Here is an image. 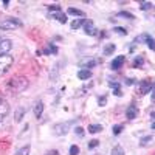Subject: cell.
<instances>
[{"instance_id":"17","label":"cell","mask_w":155,"mask_h":155,"mask_svg":"<svg viewBox=\"0 0 155 155\" xmlns=\"http://www.w3.org/2000/svg\"><path fill=\"white\" fill-rule=\"evenodd\" d=\"M84 23H85V19H84V17H82V19H76V20H73V22H71V30L81 28Z\"/></svg>"},{"instance_id":"33","label":"cell","mask_w":155,"mask_h":155,"mask_svg":"<svg viewBox=\"0 0 155 155\" xmlns=\"http://www.w3.org/2000/svg\"><path fill=\"white\" fill-rule=\"evenodd\" d=\"M115 31L118 33V34H121V36H126V34H127V31H126L123 27H116V28H115Z\"/></svg>"},{"instance_id":"36","label":"cell","mask_w":155,"mask_h":155,"mask_svg":"<svg viewBox=\"0 0 155 155\" xmlns=\"http://www.w3.org/2000/svg\"><path fill=\"white\" fill-rule=\"evenodd\" d=\"M126 84H127V85H132V84H134V79H126Z\"/></svg>"},{"instance_id":"26","label":"cell","mask_w":155,"mask_h":155,"mask_svg":"<svg viewBox=\"0 0 155 155\" xmlns=\"http://www.w3.org/2000/svg\"><path fill=\"white\" fill-rule=\"evenodd\" d=\"M152 8V3L150 2H140V9H143V11H147Z\"/></svg>"},{"instance_id":"27","label":"cell","mask_w":155,"mask_h":155,"mask_svg":"<svg viewBox=\"0 0 155 155\" xmlns=\"http://www.w3.org/2000/svg\"><path fill=\"white\" fill-rule=\"evenodd\" d=\"M149 141H152V135H149V137H144V138H141L140 140V146H146Z\"/></svg>"},{"instance_id":"6","label":"cell","mask_w":155,"mask_h":155,"mask_svg":"<svg viewBox=\"0 0 155 155\" xmlns=\"http://www.w3.org/2000/svg\"><path fill=\"white\" fill-rule=\"evenodd\" d=\"M152 87H153V82L150 79H143L140 82V95H147L152 92Z\"/></svg>"},{"instance_id":"1","label":"cell","mask_w":155,"mask_h":155,"mask_svg":"<svg viewBox=\"0 0 155 155\" xmlns=\"http://www.w3.org/2000/svg\"><path fill=\"white\" fill-rule=\"evenodd\" d=\"M8 87L12 92H23V90L28 87V81H27V78H23V76H14L8 82Z\"/></svg>"},{"instance_id":"29","label":"cell","mask_w":155,"mask_h":155,"mask_svg":"<svg viewBox=\"0 0 155 155\" xmlns=\"http://www.w3.org/2000/svg\"><path fill=\"white\" fill-rule=\"evenodd\" d=\"M48 11H51V12H59V11H61V6H59V5H48Z\"/></svg>"},{"instance_id":"34","label":"cell","mask_w":155,"mask_h":155,"mask_svg":"<svg viewBox=\"0 0 155 155\" xmlns=\"http://www.w3.org/2000/svg\"><path fill=\"white\" fill-rule=\"evenodd\" d=\"M95 64H96L95 61H90V62H87V64H85V68H87V70H90L92 67H95Z\"/></svg>"},{"instance_id":"16","label":"cell","mask_w":155,"mask_h":155,"mask_svg":"<svg viewBox=\"0 0 155 155\" xmlns=\"http://www.w3.org/2000/svg\"><path fill=\"white\" fill-rule=\"evenodd\" d=\"M143 39L146 41L147 47H149L150 50H153V51H155V39H152V37H150L149 34H144V36H143Z\"/></svg>"},{"instance_id":"37","label":"cell","mask_w":155,"mask_h":155,"mask_svg":"<svg viewBox=\"0 0 155 155\" xmlns=\"http://www.w3.org/2000/svg\"><path fill=\"white\" fill-rule=\"evenodd\" d=\"M152 101L155 102V92H152Z\"/></svg>"},{"instance_id":"10","label":"cell","mask_w":155,"mask_h":155,"mask_svg":"<svg viewBox=\"0 0 155 155\" xmlns=\"http://www.w3.org/2000/svg\"><path fill=\"white\" fill-rule=\"evenodd\" d=\"M137 115H138V109H137V106H129L127 107V110H126V116L129 120H135L137 118Z\"/></svg>"},{"instance_id":"31","label":"cell","mask_w":155,"mask_h":155,"mask_svg":"<svg viewBox=\"0 0 155 155\" xmlns=\"http://www.w3.org/2000/svg\"><path fill=\"white\" fill-rule=\"evenodd\" d=\"M78 153H79V147H78L76 144H73L70 147V155H78Z\"/></svg>"},{"instance_id":"9","label":"cell","mask_w":155,"mask_h":155,"mask_svg":"<svg viewBox=\"0 0 155 155\" xmlns=\"http://www.w3.org/2000/svg\"><path fill=\"white\" fill-rule=\"evenodd\" d=\"M124 62H126V58H124V56H116V58L112 61L110 67H112V70H120V68L124 65Z\"/></svg>"},{"instance_id":"35","label":"cell","mask_w":155,"mask_h":155,"mask_svg":"<svg viewBox=\"0 0 155 155\" xmlns=\"http://www.w3.org/2000/svg\"><path fill=\"white\" fill-rule=\"evenodd\" d=\"M45 155H59V150H56V149H53V150H48Z\"/></svg>"},{"instance_id":"5","label":"cell","mask_w":155,"mask_h":155,"mask_svg":"<svg viewBox=\"0 0 155 155\" xmlns=\"http://www.w3.org/2000/svg\"><path fill=\"white\" fill-rule=\"evenodd\" d=\"M9 104H8V101H5L3 98H0V124H2L5 121V118L8 116L9 113Z\"/></svg>"},{"instance_id":"22","label":"cell","mask_w":155,"mask_h":155,"mask_svg":"<svg viewBox=\"0 0 155 155\" xmlns=\"http://www.w3.org/2000/svg\"><path fill=\"white\" fill-rule=\"evenodd\" d=\"M112 155H124V149H123L120 144H116V146L112 149Z\"/></svg>"},{"instance_id":"21","label":"cell","mask_w":155,"mask_h":155,"mask_svg":"<svg viewBox=\"0 0 155 155\" xmlns=\"http://www.w3.org/2000/svg\"><path fill=\"white\" fill-rule=\"evenodd\" d=\"M116 17H126V19H135V16L132 14V12H127V11H120L118 14H116Z\"/></svg>"},{"instance_id":"24","label":"cell","mask_w":155,"mask_h":155,"mask_svg":"<svg viewBox=\"0 0 155 155\" xmlns=\"http://www.w3.org/2000/svg\"><path fill=\"white\" fill-rule=\"evenodd\" d=\"M123 129H124V126H123V124H116V126H113V127H112V132H113V135H120Z\"/></svg>"},{"instance_id":"30","label":"cell","mask_w":155,"mask_h":155,"mask_svg":"<svg viewBox=\"0 0 155 155\" xmlns=\"http://www.w3.org/2000/svg\"><path fill=\"white\" fill-rule=\"evenodd\" d=\"M98 104L102 107V106H106L107 104V96H99L98 98Z\"/></svg>"},{"instance_id":"13","label":"cell","mask_w":155,"mask_h":155,"mask_svg":"<svg viewBox=\"0 0 155 155\" xmlns=\"http://www.w3.org/2000/svg\"><path fill=\"white\" fill-rule=\"evenodd\" d=\"M23 116H25V107H19L14 113V121L16 123H20L23 120Z\"/></svg>"},{"instance_id":"14","label":"cell","mask_w":155,"mask_h":155,"mask_svg":"<svg viewBox=\"0 0 155 155\" xmlns=\"http://www.w3.org/2000/svg\"><path fill=\"white\" fill-rule=\"evenodd\" d=\"M67 12H68L70 16H76V17L79 16L81 19H82V17H85L84 11H81V9H76V8H68V9H67Z\"/></svg>"},{"instance_id":"20","label":"cell","mask_w":155,"mask_h":155,"mask_svg":"<svg viewBox=\"0 0 155 155\" xmlns=\"http://www.w3.org/2000/svg\"><path fill=\"white\" fill-rule=\"evenodd\" d=\"M30 152H31V146H30V144H27V146L20 147V149L16 152V155H30Z\"/></svg>"},{"instance_id":"4","label":"cell","mask_w":155,"mask_h":155,"mask_svg":"<svg viewBox=\"0 0 155 155\" xmlns=\"http://www.w3.org/2000/svg\"><path fill=\"white\" fill-rule=\"evenodd\" d=\"M74 121H67V123H58L53 126V134L58 135V137H64L67 135L68 130H70V126L73 124Z\"/></svg>"},{"instance_id":"2","label":"cell","mask_w":155,"mask_h":155,"mask_svg":"<svg viewBox=\"0 0 155 155\" xmlns=\"http://www.w3.org/2000/svg\"><path fill=\"white\" fill-rule=\"evenodd\" d=\"M22 20L16 19V17H8L5 20L0 22V30H5V31H11V30H16L22 27Z\"/></svg>"},{"instance_id":"18","label":"cell","mask_w":155,"mask_h":155,"mask_svg":"<svg viewBox=\"0 0 155 155\" xmlns=\"http://www.w3.org/2000/svg\"><path fill=\"white\" fill-rule=\"evenodd\" d=\"M53 19H58L61 23H65V22H67V16L64 14L62 11H59V12H53Z\"/></svg>"},{"instance_id":"23","label":"cell","mask_w":155,"mask_h":155,"mask_svg":"<svg viewBox=\"0 0 155 155\" xmlns=\"http://www.w3.org/2000/svg\"><path fill=\"white\" fill-rule=\"evenodd\" d=\"M113 51H115V44H109V45L104 48V54H106V56H110Z\"/></svg>"},{"instance_id":"32","label":"cell","mask_w":155,"mask_h":155,"mask_svg":"<svg viewBox=\"0 0 155 155\" xmlns=\"http://www.w3.org/2000/svg\"><path fill=\"white\" fill-rule=\"evenodd\" d=\"M98 144H99V141L98 140H92L88 143V149H93V147H98Z\"/></svg>"},{"instance_id":"38","label":"cell","mask_w":155,"mask_h":155,"mask_svg":"<svg viewBox=\"0 0 155 155\" xmlns=\"http://www.w3.org/2000/svg\"><path fill=\"white\" fill-rule=\"evenodd\" d=\"M152 129H153V130H155V121L152 123Z\"/></svg>"},{"instance_id":"25","label":"cell","mask_w":155,"mask_h":155,"mask_svg":"<svg viewBox=\"0 0 155 155\" xmlns=\"http://www.w3.org/2000/svg\"><path fill=\"white\" fill-rule=\"evenodd\" d=\"M144 64V59H143V56H137L135 58V61H134V67L137 68V67H141Z\"/></svg>"},{"instance_id":"3","label":"cell","mask_w":155,"mask_h":155,"mask_svg":"<svg viewBox=\"0 0 155 155\" xmlns=\"http://www.w3.org/2000/svg\"><path fill=\"white\" fill-rule=\"evenodd\" d=\"M12 62H14V58L11 54H2L0 56V76H3L11 68Z\"/></svg>"},{"instance_id":"15","label":"cell","mask_w":155,"mask_h":155,"mask_svg":"<svg viewBox=\"0 0 155 155\" xmlns=\"http://www.w3.org/2000/svg\"><path fill=\"white\" fill-rule=\"evenodd\" d=\"M109 85L113 88V93H115L116 96H120V98L123 96V92H121V88H120V84H118V82H112V81H110Z\"/></svg>"},{"instance_id":"7","label":"cell","mask_w":155,"mask_h":155,"mask_svg":"<svg viewBox=\"0 0 155 155\" xmlns=\"http://www.w3.org/2000/svg\"><path fill=\"white\" fill-rule=\"evenodd\" d=\"M11 48H12V42L9 41V39L0 37V56H2V54H8L11 51Z\"/></svg>"},{"instance_id":"11","label":"cell","mask_w":155,"mask_h":155,"mask_svg":"<svg viewBox=\"0 0 155 155\" xmlns=\"http://www.w3.org/2000/svg\"><path fill=\"white\" fill-rule=\"evenodd\" d=\"M34 115H36V118H41L42 113H44V102L42 101H37L36 104H34Z\"/></svg>"},{"instance_id":"28","label":"cell","mask_w":155,"mask_h":155,"mask_svg":"<svg viewBox=\"0 0 155 155\" xmlns=\"http://www.w3.org/2000/svg\"><path fill=\"white\" fill-rule=\"evenodd\" d=\"M74 134H76L78 137H79V138H82V137L85 135V134H84V129H82L81 126H78V127L74 129Z\"/></svg>"},{"instance_id":"8","label":"cell","mask_w":155,"mask_h":155,"mask_svg":"<svg viewBox=\"0 0 155 155\" xmlns=\"http://www.w3.org/2000/svg\"><path fill=\"white\" fill-rule=\"evenodd\" d=\"M96 27H95V23L92 22V20H85V23H84V33L87 34V36H96Z\"/></svg>"},{"instance_id":"12","label":"cell","mask_w":155,"mask_h":155,"mask_svg":"<svg viewBox=\"0 0 155 155\" xmlns=\"http://www.w3.org/2000/svg\"><path fill=\"white\" fill-rule=\"evenodd\" d=\"M78 78H79L81 81H85V79H90L92 78V70H87V68H82L78 71Z\"/></svg>"},{"instance_id":"19","label":"cell","mask_w":155,"mask_h":155,"mask_svg":"<svg viewBox=\"0 0 155 155\" xmlns=\"http://www.w3.org/2000/svg\"><path fill=\"white\" fill-rule=\"evenodd\" d=\"M102 130V126L101 124H88V132L90 134H98Z\"/></svg>"},{"instance_id":"39","label":"cell","mask_w":155,"mask_h":155,"mask_svg":"<svg viewBox=\"0 0 155 155\" xmlns=\"http://www.w3.org/2000/svg\"><path fill=\"white\" fill-rule=\"evenodd\" d=\"M150 116H153V118H155V112H152V113H150Z\"/></svg>"}]
</instances>
